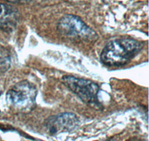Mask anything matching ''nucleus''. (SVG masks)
I'll return each instance as SVG.
<instances>
[{"label": "nucleus", "instance_id": "1", "mask_svg": "<svg viewBox=\"0 0 149 141\" xmlns=\"http://www.w3.org/2000/svg\"><path fill=\"white\" fill-rule=\"evenodd\" d=\"M142 48L138 41L131 38H120L109 42L101 54V61L109 66L127 64Z\"/></svg>", "mask_w": 149, "mask_h": 141}, {"label": "nucleus", "instance_id": "3", "mask_svg": "<svg viewBox=\"0 0 149 141\" xmlns=\"http://www.w3.org/2000/svg\"><path fill=\"white\" fill-rule=\"evenodd\" d=\"M60 34L66 38L74 41L93 43L98 39L95 31L84 22L80 17L66 14L61 17L58 24Z\"/></svg>", "mask_w": 149, "mask_h": 141}, {"label": "nucleus", "instance_id": "6", "mask_svg": "<svg viewBox=\"0 0 149 141\" xmlns=\"http://www.w3.org/2000/svg\"><path fill=\"white\" fill-rule=\"evenodd\" d=\"M19 20V14L17 8L6 4L0 3V29L12 31Z\"/></svg>", "mask_w": 149, "mask_h": 141}, {"label": "nucleus", "instance_id": "4", "mask_svg": "<svg viewBox=\"0 0 149 141\" xmlns=\"http://www.w3.org/2000/svg\"><path fill=\"white\" fill-rule=\"evenodd\" d=\"M62 82L84 102L96 109L101 107L98 97L99 87L96 83L73 76H63Z\"/></svg>", "mask_w": 149, "mask_h": 141}, {"label": "nucleus", "instance_id": "5", "mask_svg": "<svg viewBox=\"0 0 149 141\" xmlns=\"http://www.w3.org/2000/svg\"><path fill=\"white\" fill-rule=\"evenodd\" d=\"M79 125L78 117L73 113L64 112L52 116L45 122L46 129L50 134H56L65 131H71Z\"/></svg>", "mask_w": 149, "mask_h": 141}, {"label": "nucleus", "instance_id": "7", "mask_svg": "<svg viewBox=\"0 0 149 141\" xmlns=\"http://www.w3.org/2000/svg\"><path fill=\"white\" fill-rule=\"evenodd\" d=\"M130 141H137V140H130Z\"/></svg>", "mask_w": 149, "mask_h": 141}, {"label": "nucleus", "instance_id": "2", "mask_svg": "<svg viewBox=\"0 0 149 141\" xmlns=\"http://www.w3.org/2000/svg\"><path fill=\"white\" fill-rule=\"evenodd\" d=\"M37 88L32 82L20 81L12 86L6 94L8 104L17 111L31 112L36 107Z\"/></svg>", "mask_w": 149, "mask_h": 141}]
</instances>
